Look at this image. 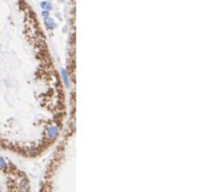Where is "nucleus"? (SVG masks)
Masks as SVG:
<instances>
[{"label": "nucleus", "instance_id": "obj_3", "mask_svg": "<svg viewBox=\"0 0 205 192\" xmlns=\"http://www.w3.org/2000/svg\"><path fill=\"white\" fill-rule=\"evenodd\" d=\"M44 24H45V27L47 28L48 30H54L55 28L57 27L56 21L53 19V18H51V17L45 18V19H44Z\"/></svg>", "mask_w": 205, "mask_h": 192}, {"label": "nucleus", "instance_id": "obj_1", "mask_svg": "<svg viewBox=\"0 0 205 192\" xmlns=\"http://www.w3.org/2000/svg\"><path fill=\"white\" fill-rule=\"evenodd\" d=\"M46 134H47V137L50 140H55L59 135V128L58 126L55 124L49 125L47 129H46Z\"/></svg>", "mask_w": 205, "mask_h": 192}, {"label": "nucleus", "instance_id": "obj_2", "mask_svg": "<svg viewBox=\"0 0 205 192\" xmlns=\"http://www.w3.org/2000/svg\"><path fill=\"white\" fill-rule=\"evenodd\" d=\"M60 74H61V78H62V81L65 85L66 88H69L71 85V81H70V76L68 74L67 70L65 68H61L60 69Z\"/></svg>", "mask_w": 205, "mask_h": 192}, {"label": "nucleus", "instance_id": "obj_4", "mask_svg": "<svg viewBox=\"0 0 205 192\" xmlns=\"http://www.w3.org/2000/svg\"><path fill=\"white\" fill-rule=\"evenodd\" d=\"M40 7L42 8V10H45V11H51L52 10V3L50 1H42L40 2Z\"/></svg>", "mask_w": 205, "mask_h": 192}, {"label": "nucleus", "instance_id": "obj_5", "mask_svg": "<svg viewBox=\"0 0 205 192\" xmlns=\"http://www.w3.org/2000/svg\"><path fill=\"white\" fill-rule=\"evenodd\" d=\"M7 166H8V164H7V161L5 160V158L0 155V170L6 169Z\"/></svg>", "mask_w": 205, "mask_h": 192}, {"label": "nucleus", "instance_id": "obj_6", "mask_svg": "<svg viewBox=\"0 0 205 192\" xmlns=\"http://www.w3.org/2000/svg\"><path fill=\"white\" fill-rule=\"evenodd\" d=\"M41 15L45 19V18L50 17V12L49 11H45V10H42V11H41Z\"/></svg>", "mask_w": 205, "mask_h": 192}]
</instances>
